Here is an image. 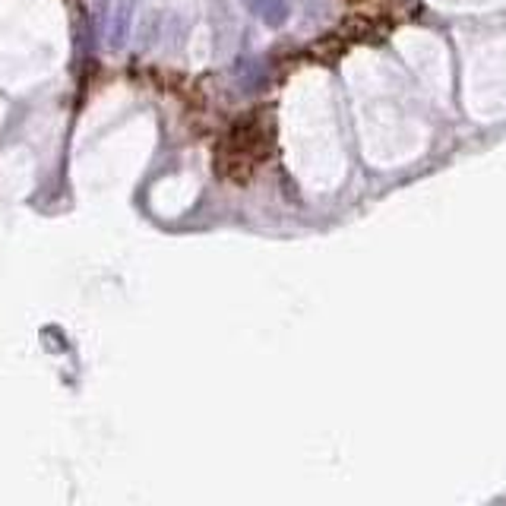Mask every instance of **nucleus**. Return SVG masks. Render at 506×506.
<instances>
[{"instance_id": "obj_1", "label": "nucleus", "mask_w": 506, "mask_h": 506, "mask_svg": "<svg viewBox=\"0 0 506 506\" xmlns=\"http://www.w3.org/2000/svg\"><path fill=\"white\" fill-rule=\"evenodd\" d=\"M272 140H276V127H272V114L263 108L241 114L225 136L218 140L216 149V168L225 181L231 184H250L257 171L269 162Z\"/></svg>"}]
</instances>
